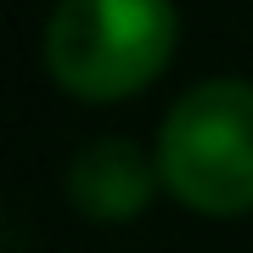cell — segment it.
I'll list each match as a JSON object with an SVG mask.
<instances>
[{
  "label": "cell",
  "instance_id": "cell-3",
  "mask_svg": "<svg viewBox=\"0 0 253 253\" xmlns=\"http://www.w3.org/2000/svg\"><path fill=\"white\" fill-rule=\"evenodd\" d=\"M158 158H146L129 135H101L90 146H79L68 163V203L84 219L101 225H124L135 219L158 191Z\"/></svg>",
  "mask_w": 253,
  "mask_h": 253
},
{
  "label": "cell",
  "instance_id": "cell-2",
  "mask_svg": "<svg viewBox=\"0 0 253 253\" xmlns=\"http://www.w3.org/2000/svg\"><path fill=\"white\" fill-rule=\"evenodd\" d=\"M158 180L191 214H253V79H203L158 129Z\"/></svg>",
  "mask_w": 253,
  "mask_h": 253
},
{
  "label": "cell",
  "instance_id": "cell-1",
  "mask_svg": "<svg viewBox=\"0 0 253 253\" xmlns=\"http://www.w3.org/2000/svg\"><path fill=\"white\" fill-rule=\"evenodd\" d=\"M174 0H56L45 23V68L79 101H124L174 56Z\"/></svg>",
  "mask_w": 253,
  "mask_h": 253
}]
</instances>
